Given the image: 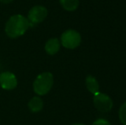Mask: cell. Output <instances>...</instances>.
I'll use <instances>...</instances> for the list:
<instances>
[{"mask_svg":"<svg viewBox=\"0 0 126 125\" xmlns=\"http://www.w3.org/2000/svg\"><path fill=\"white\" fill-rule=\"evenodd\" d=\"M31 27L29 21L27 17L17 14L9 18L5 24V33L8 37L12 39L18 38L23 35Z\"/></svg>","mask_w":126,"mask_h":125,"instance_id":"cell-1","label":"cell"},{"mask_svg":"<svg viewBox=\"0 0 126 125\" xmlns=\"http://www.w3.org/2000/svg\"><path fill=\"white\" fill-rule=\"evenodd\" d=\"M53 82L54 79L52 74L50 72H43L35 78L33 83V91L39 96L46 95L50 92L53 86Z\"/></svg>","mask_w":126,"mask_h":125,"instance_id":"cell-2","label":"cell"},{"mask_svg":"<svg viewBox=\"0 0 126 125\" xmlns=\"http://www.w3.org/2000/svg\"><path fill=\"white\" fill-rule=\"evenodd\" d=\"M61 44L67 49H75L81 42V34L74 29H68L61 35Z\"/></svg>","mask_w":126,"mask_h":125,"instance_id":"cell-3","label":"cell"},{"mask_svg":"<svg viewBox=\"0 0 126 125\" xmlns=\"http://www.w3.org/2000/svg\"><path fill=\"white\" fill-rule=\"evenodd\" d=\"M47 14H48L47 9L41 5H36L30 9L28 11V19L31 24V27L44 22V20L47 18Z\"/></svg>","mask_w":126,"mask_h":125,"instance_id":"cell-4","label":"cell"},{"mask_svg":"<svg viewBox=\"0 0 126 125\" xmlns=\"http://www.w3.org/2000/svg\"><path fill=\"white\" fill-rule=\"evenodd\" d=\"M94 105L99 111L109 112L113 107V102L107 94L99 92L94 97Z\"/></svg>","mask_w":126,"mask_h":125,"instance_id":"cell-5","label":"cell"},{"mask_svg":"<svg viewBox=\"0 0 126 125\" xmlns=\"http://www.w3.org/2000/svg\"><path fill=\"white\" fill-rule=\"evenodd\" d=\"M0 86L4 90H13L17 86V79L12 72L4 71L0 74Z\"/></svg>","mask_w":126,"mask_h":125,"instance_id":"cell-6","label":"cell"},{"mask_svg":"<svg viewBox=\"0 0 126 125\" xmlns=\"http://www.w3.org/2000/svg\"><path fill=\"white\" fill-rule=\"evenodd\" d=\"M60 49V41L57 38H51L47 41L45 50L49 55H55Z\"/></svg>","mask_w":126,"mask_h":125,"instance_id":"cell-7","label":"cell"},{"mask_svg":"<svg viewBox=\"0 0 126 125\" xmlns=\"http://www.w3.org/2000/svg\"><path fill=\"white\" fill-rule=\"evenodd\" d=\"M85 83H86V87L88 90L89 91L91 94L94 95L98 94L100 92V85L99 82L92 75H88L85 80Z\"/></svg>","mask_w":126,"mask_h":125,"instance_id":"cell-8","label":"cell"},{"mask_svg":"<svg viewBox=\"0 0 126 125\" xmlns=\"http://www.w3.org/2000/svg\"><path fill=\"white\" fill-rule=\"evenodd\" d=\"M28 108L32 112H40L43 108V100L40 97L34 96L28 102Z\"/></svg>","mask_w":126,"mask_h":125,"instance_id":"cell-9","label":"cell"},{"mask_svg":"<svg viewBox=\"0 0 126 125\" xmlns=\"http://www.w3.org/2000/svg\"><path fill=\"white\" fill-rule=\"evenodd\" d=\"M61 6L67 11H74L79 6V0H59Z\"/></svg>","mask_w":126,"mask_h":125,"instance_id":"cell-10","label":"cell"},{"mask_svg":"<svg viewBox=\"0 0 126 125\" xmlns=\"http://www.w3.org/2000/svg\"><path fill=\"white\" fill-rule=\"evenodd\" d=\"M118 117H119L120 122L124 125H126V102L122 105V106L119 109L118 112Z\"/></svg>","mask_w":126,"mask_h":125,"instance_id":"cell-11","label":"cell"},{"mask_svg":"<svg viewBox=\"0 0 126 125\" xmlns=\"http://www.w3.org/2000/svg\"><path fill=\"white\" fill-rule=\"evenodd\" d=\"M92 125H111V124H110L109 121L106 120V119L100 118V119H97L96 121H94Z\"/></svg>","mask_w":126,"mask_h":125,"instance_id":"cell-12","label":"cell"},{"mask_svg":"<svg viewBox=\"0 0 126 125\" xmlns=\"http://www.w3.org/2000/svg\"><path fill=\"white\" fill-rule=\"evenodd\" d=\"M0 2L3 3H10L13 2V0H0Z\"/></svg>","mask_w":126,"mask_h":125,"instance_id":"cell-13","label":"cell"},{"mask_svg":"<svg viewBox=\"0 0 126 125\" xmlns=\"http://www.w3.org/2000/svg\"><path fill=\"white\" fill-rule=\"evenodd\" d=\"M71 125H85V124H73Z\"/></svg>","mask_w":126,"mask_h":125,"instance_id":"cell-14","label":"cell"}]
</instances>
